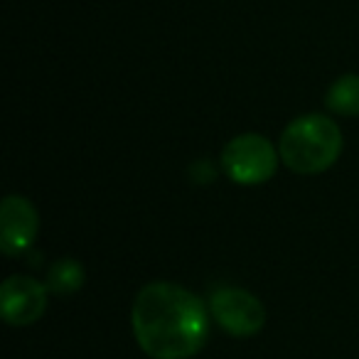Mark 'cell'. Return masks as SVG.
<instances>
[{"label": "cell", "instance_id": "cell-7", "mask_svg": "<svg viewBox=\"0 0 359 359\" xmlns=\"http://www.w3.org/2000/svg\"><path fill=\"white\" fill-rule=\"evenodd\" d=\"M325 106L337 116H359V74H342L334 79L325 94Z\"/></svg>", "mask_w": 359, "mask_h": 359}, {"label": "cell", "instance_id": "cell-5", "mask_svg": "<svg viewBox=\"0 0 359 359\" xmlns=\"http://www.w3.org/2000/svg\"><path fill=\"white\" fill-rule=\"evenodd\" d=\"M50 288L32 276L13 273L0 285V315L13 327L35 325L45 315Z\"/></svg>", "mask_w": 359, "mask_h": 359}, {"label": "cell", "instance_id": "cell-1", "mask_svg": "<svg viewBox=\"0 0 359 359\" xmlns=\"http://www.w3.org/2000/svg\"><path fill=\"white\" fill-rule=\"evenodd\" d=\"M210 318L200 295L170 280L145 283L130 308L135 342L153 359L195 357L210 337Z\"/></svg>", "mask_w": 359, "mask_h": 359}, {"label": "cell", "instance_id": "cell-4", "mask_svg": "<svg viewBox=\"0 0 359 359\" xmlns=\"http://www.w3.org/2000/svg\"><path fill=\"white\" fill-rule=\"evenodd\" d=\"M207 305L217 325L231 337H251L266 325V308L251 290L224 285L210 295Z\"/></svg>", "mask_w": 359, "mask_h": 359}, {"label": "cell", "instance_id": "cell-2", "mask_svg": "<svg viewBox=\"0 0 359 359\" xmlns=\"http://www.w3.org/2000/svg\"><path fill=\"white\" fill-rule=\"evenodd\" d=\"M344 138L325 114H303L283 128L278 140L280 163L298 175H320L339 160Z\"/></svg>", "mask_w": 359, "mask_h": 359}, {"label": "cell", "instance_id": "cell-3", "mask_svg": "<svg viewBox=\"0 0 359 359\" xmlns=\"http://www.w3.org/2000/svg\"><path fill=\"white\" fill-rule=\"evenodd\" d=\"M280 153L266 135L241 133L234 135L222 150V170L236 185H264L278 170Z\"/></svg>", "mask_w": 359, "mask_h": 359}, {"label": "cell", "instance_id": "cell-8", "mask_svg": "<svg viewBox=\"0 0 359 359\" xmlns=\"http://www.w3.org/2000/svg\"><path fill=\"white\" fill-rule=\"evenodd\" d=\"M86 271L84 264L76 259H57L47 271V288L55 295H72L84 288Z\"/></svg>", "mask_w": 359, "mask_h": 359}, {"label": "cell", "instance_id": "cell-6", "mask_svg": "<svg viewBox=\"0 0 359 359\" xmlns=\"http://www.w3.org/2000/svg\"><path fill=\"white\" fill-rule=\"evenodd\" d=\"M40 234V212L27 197L8 195L0 205V249L6 256H22Z\"/></svg>", "mask_w": 359, "mask_h": 359}]
</instances>
